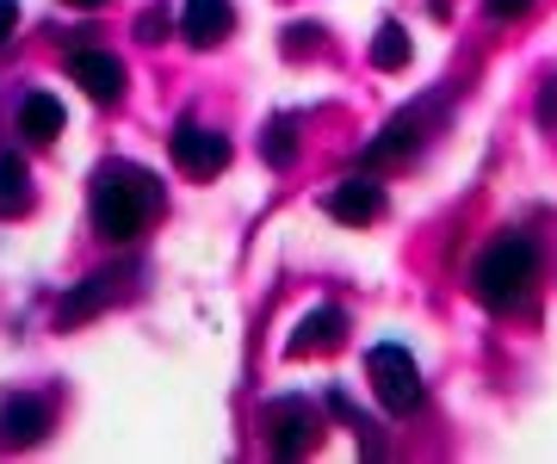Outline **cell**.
<instances>
[{
    "label": "cell",
    "mask_w": 557,
    "mask_h": 464,
    "mask_svg": "<svg viewBox=\"0 0 557 464\" xmlns=\"http://www.w3.org/2000/svg\"><path fill=\"white\" fill-rule=\"evenodd\" d=\"M384 204H391V199H384V186L359 174V180H341L335 192L322 199V211H329L335 223H347V229H359V223H379Z\"/></svg>",
    "instance_id": "7"
},
{
    "label": "cell",
    "mask_w": 557,
    "mask_h": 464,
    "mask_svg": "<svg viewBox=\"0 0 557 464\" xmlns=\"http://www.w3.org/2000/svg\"><path fill=\"white\" fill-rule=\"evenodd\" d=\"M44 427H50V409H44L38 397H7V403H0V446H7V452L38 446Z\"/></svg>",
    "instance_id": "11"
},
{
    "label": "cell",
    "mask_w": 557,
    "mask_h": 464,
    "mask_svg": "<svg viewBox=\"0 0 557 464\" xmlns=\"http://www.w3.org/2000/svg\"><path fill=\"white\" fill-rule=\"evenodd\" d=\"M69 81H81L87 100L119 105L124 100V62L106 57V50H75V57H69Z\"/></svg>",
    "instance_id": "6"
},
{
    "label": "cell",
    "mask_w": 557,
    "mask_h": 464,
    "mask_svg": "<svg viewBox=\"0 0 557 464\" xmlns=\"http://www.w3.org/2000/svg\"><path fill=\"white\" fill-rule=\"evenodd\" d=\"M161 211V186L131 162H100L94 174V229L106 242H137Z\"/></svg>",
    "instance_id": "1"
},
{
    "label": "cell",
    "mask_w": 557,
    "mask_h": 464,
    "mask_svg": "<svg viewBox=\"0 0 557 464\" xmlns=\"http://www.w3.org/2000/svg\"><path fill=\"white\" fill-rule=\"evenodd\" d=\"M180 32H186V43H193V50H218V43L236 32V7H230V0H186Z\"/></svg>",
    "instance_id": "10"
},
{
    "label": "cell",
    "mask_w": 557,
    "mask_h": 464,
    "mask_svg": "<svg viewBox=\"0 0 557 464\" xmlns=\"http://www.w3.org/2000/svg\"><path fill=\"white\" fill-rule=\"evenodd\" d=\"M13 130H20L32 149H50L57 130H62V100H57V93H25L20 112H13Z\"/></svg>",
    "instance_id": "12"
},
{
    "label": "cell",
    "mask_w": 557,
    "mask_h": 464,
    "mask_svg": "<svg viewBox=\"0 0 557 464\" xmlns=\"http://www.w3.org/2000/svg\"><path fill=\"white\" fill-rule=\"evenodd\" d=\"M32 211V174L13 155H0V217H25Z\"/></svg>",
    "instance_id": "13"
},
{
    "label": "cell",
    "mask_w": 557,
    "mask_h": 464,
    "mask_svg": "<svg viewBox=\"0 0 557 464\" xmlns=\"http://www.w3.org/2000/svg\"><path fill=\"white\" fill-rule=\"evenodd\" d=\"M267 440H273L278 459H298V452H310V440H317V427H310V403L285 397V403L267 409Z\"/></svg>",
    "instance_id": "8"
},
{
    "label": "cell",
    "mask_w": 557,
    "mask_h": 464,
    "mask_svg": "<svg viewBox=\"0 0 557 464\" xmlns=\"http://www.w3.org/2000/svg\"><path fill=\"white\" fill-rule=\"evenodd\" d=\"M533 279H539V248L527 236H502L478 254L471 266V291H478L490 310H520L533 298Z\"/></svg>",
    "instance_id": "2"
},
{
    "label": "cell",
    "mask_w": 557,
    "mask_h": 464,
    "mask_svg": "<svg viewBox=\"0 0 557 464\" xmlns=\"http://www.w3.org/2000/svg\"><path fill=\"white\" fill-rule=\"evenodd\" d=\"M527 7H533V0H490V13H496V20H515V13H527Z\"/></svg>",
    "instance_id": "20"
},
{
    "label": "cell",
    "mask_w": 557,
    "mask_h": 464,
    "mask_svg": "<svg viewBox=\"0 0 557 464\" xmlns=\"http://www.w3.org/2000/svg\"><path fill=\"white\" fill-rule=\"evenodd\" d=\"M366 384H372V397H379L391 415H416L421 397H428V384H421L416 360H409L403 347H391V341L366 353Z\"/></svg>",
    "instance_id": "3"
},
{
    "label": "cell",
    "mask_w": 557,
    "mask_h": 464,
    "mask_svg": "<svg viewBox=\"0 0 557 464\" xmlns=\"http://www.w3.org/2000/svg\"><path fill=\"white\" fill-rule=\"evenodd\" d=\"M446 100H453V93H440L434 105L416 100L409 112H397V118L384 124L379 137L366 142V167H391V162H403V155H409V149H416L421 137H434V124L446 118Z\"/></svg>",
    "instance_id": "4"
},
{
    "label": "cell",
    "mask_w": 557,
    "mask_h": 464,
    "mask_svg": "<svg viewBox=\"0 0 557 464\" xmlns=\"http://www.w3.org/2000/svg\"><path fill=\"white\" fill-rule=\"evenodd\" d=\"M13 32H20V7H13V0H0V50L13 43Z\"/></svg>",
    "instance_id": "19"
},
{
    "label": "cell",
    "mask_w": 557,
    "mask_h": 464,
    "mask_svg": "<svg viewBox=\"0 0 557 464\" xmlns=\"http://www.w3.org/2000/svg\"><path fill=\"white\" fill-rule=\"evenodd\" d=\"M260 155H267V167H292V162H298V118H273V124H267Z\"/></svg>",
    "instance_id": "14"
},
{
    "label": "cell",
    "mask_w": 557,
    "mask_h": 464,
    "mask_svg": "<svg viewBox=\"0 0 557 464\" xmlns=\"http://www.w3.org/2000/svg\"><path fill=\"white\" fill-rule=\"evenodd\" d=\"M372 62H379V68H391V75H397V68H409V32H403L397 20L379 25V38H372Z\"/></svg>",
    "instance_id": "15"
},
{
    "label": "cell",
    "mask_w": 557,
    "mask_h": 464,
    "mask_svg": "<svg viewBox=\"0 0 557 464\" xmlns=\"http://www.w3.org/2000/svg\"><path fill=\"white\" fill-rule=\"evenodd\" d=\"M317 43H322V25H292V38H285V50H292V57H310Z\"/></svg>",
    "instance_id": "18"
},
{
    "label": "cell",
    "mask_w": 557,
    "mask_h": 464,
    "mask_svg": "<svg viewBox=\"0 0 557 464\" xmlns=\"http://www.w3.org/2000/svg\"><path fill=\"white\" fill-rule=\"evenodd\" d=\"M69 7H87V13H94V7H106V0H69Z\"/></svg>",
    "instance_id": "21"
},
{
    "label": "cell",
    "mask_w": 557,
    "mask_h": 464,
    "mask_svg": "<svg viewBox=\"0 0 557 464\" xmlns=\"http://www.w3.org/2000/svg\"><path fill=\"white\" fill-rule=\"evenodd\" d=\"M137 38H143V43H161V38H168V7H149V13H143V20H137Z\"/></svg>",
    "instance_id": "17"
},
{
    "label": "cell",
    "mask_w": 557,
    "mask_h": 464,
    "mask_svg": "<svg viewBox=\"0 0 557 464\" xmlns=\"http://www.w3.org/2000/svg\"><path fill=\"white\" fill-rule=\"evenodd\" d=\"M168 149H174L180 174H193V180H211V174L230 167V137L205 130V124H180L174 137H168Z\"/></svg>",
    "instance_id": "5"
},
{
    "label": "cell",
    "mask_w": 557,
    "mask_h": 464,
    "mask_svg": "<svg viewBox=\"0 0 557 464\" xmlns=\"http://www.w3.org/2000/svg\"><path fill=\"white\" fill-rule=\"evenodd\" d=\"M119 279H124V273H100V279L87 285V291H75V298L62 303V328H75V316H94V310H100V303L119 291Z\"/></svg>",
    "instance_id": "16"
},
{
    "label": "cell",
    "mask_w": 557,
    "mask_h": 464,
    "mask_svg": "<svg viewBox=\"0 0 557 464\" xmlns=\"http://www.w3.org/2000/svg\"><path fill=\"white\" fill-rule=\"evenodd\" d=\"M341 341H347V310L322 303V310H310L298 323V335L285 341V353H292V360H310V353H335Z\"/></svg>",
    "instance_id": "9"
}]
</instances>
